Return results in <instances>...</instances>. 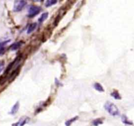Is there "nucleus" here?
<instances>
[{"mask_svg":"<svg viewBox=\"0 0 134 126\" xmlns=\"http://www.w3.org/2000/svg\"><path fill=\"white\" fill-rule=\"evenodd\" d=\"M101 123H102V121L100 119H96V120H94V122H93V124H94V125H96V126L98 125L101 124Z\"/></svg>","mask_w":134,"mask_h":126,"instance_id":"14","label":"nucleus"},{"mask_svg":"<svg viewBox=\"0 0 134 126\" xmlns=\"http://www.w3.org/2000/svg\"><path fill=\"white\" fill-rule=\"evenodd\" d=\"M48 13H44L41 14V16L40 17V18H39V22L42 23L44 20H45L47 18H48Z\"/></svg>","mask_w":134,"mask_h":126,"instance_id":"8","label":"nucleus"},{"mask_svg":"<svg viewBox=\"0 0 134 126\" xmlns=\"http://www.w3.org/2000/svg\"><path fill=\"white\" fill-rule=\"evenodd\" d=\"M4 68V64L2 62H0V73L1 72V71L3 70Z\"/></svg>","mask_w":134,"mask_h":126,"instance_id":"16","label":"nucleus"},{"mask_svg":"<svg viewBox=\"0 0 134 126\" xmlns=\"http://www.w3.org/2000/svg\"><path fill=\"white\" fill-rule=\"evenodd\" d=\"M37 28V24L36 23H31V24L29 26L28 28H27V34H31V32H33L34 31V30H35V28Z\"/></svg>","mask_w":134,"mask_h":126,"instance_id":"6","label":"nucleus"},{"mask_svg":"<svg viewBox=\"0 0 134 126\" xmlns=\"http://www.w3.org/2000/svg\"><path fill=\"white\" fill-rule=\"evenodd\" d=\"M94 88H95L97 91H98L99 92L104 91V89H103V87L102 86V85H101L100 83H96L94 84Z\"/></svg>","mask_w":134,"mask_h":126,"instance_id":"9","label":"nucleus"},{"mask_svg":"<svg viewBox=\"0 0 134 126\" xmlns=\"http://www.w3.org/2000/svg\"><path fill=\"white\" fill-rule=\"evenodd\" d=\"M122 120L123 123L126 125H133V123L132 122H130V120H128L127 117L124 115L122 116Z\"/></svg>","mask_w":134,"mask_h":126,"instance_id":"10","label":"nucleus"},{"mask_svg":"<svg viewBox=\"0 0 134 126\" xmlns=\"http://www.w3.org/2000/svg\"><path fill=\"white\" fill-rule=\"evenodd\" d=\"M105 108L107 110V112L113 116H116L120 115V112H119V108L116 107L115 104L112 103V102H106L105 104Z\"/></svg>","mask_w":134,"mask_h":126,"instance_id":"1","label":"nucleus"},{"mask_svg":"<svg viewBox=\"0 0 134 126\" xmlns=\"http://www.w3.org/2000/svg\"><path fill=\"white\" fill-rule=\"evenodd\" d=\"M30 120V118L27 117H24L22 118L18 122L12 125V126H24L25 124L27 123Z\"/></svg>","mask_w":134,"mask_h":126,"instance_id":"4","label":"nucleus"},{"mask_svg":"<svg viewBox=\"0 0 134 126\" xmlns=\"http://www.w3.org/2000/svg\"><path fill=\"white\" fill-rule=\"evenodd\" d=\"M23 41H18L13 43V44L10 46V50H11V51H16L17 49H18L23 45Z\"/></svg>","mask_w":134,"mask_h":126,"instance_id":"5","label":"nucleus"},{"mask_svg":"<svg viewBox=\"0 0 134 126\" xmlns=\"http://www.w3.org/2000/svg\"><path fill=\"white\" fill-rule=\"evenodd\" d=\"M27 2L26 1H16L14 2L13 10L14 12H19L22 10L25 5H26Z\"/></svg>","mask_w":134,"mask_h":126,"instance_id":"3","label":"nucleus"},{"mask_svg":"<svg viewBox=\"0 0 134 126\" xmlns=\"http://www.w3.org/2000/svg\"><path fill=\"white\" fill-rule=\"evenodd\" d=\"M9 41H3V42H0V51H1V50L3 48V47L5 45L7 44V43Z\"/></svg>","mask_w":134,"mask_h":126,"instance_id":"15","label":"nucleus"},{"mask_svg":"<svg viewBox=\"0 0 134 126\" xmlns=\"http://www.w3.org/2000/svg\"><path fill=\"white\" fill-rule=\"evenodd\" d=\"M41 9L39 7L35 6V5H31L28 9V17H34L35 16L37 15L40 13Z\"/></svg>","mask_w":134,"mask_h":126,"instance_id":"2","label":"nucleus"},{"mask_svg":"<svg viewBox=\"0 0 134 126\" xmlns=\"http://www.w3.org/2000/svg\"><path fill=\"white\" fill-rule=\"evenodd\" d=\"M111 96H112V97H113L114 98H115V99H116V100L121 99V97H120V94H119V93H118L117 91L113 92V93H111Z\"/></svg>","mask_w":134,"mask_h":126,"instance_id":"13","label":"nucleus"},{"mask_svg":"<svg viewBox=\"0 0 134 126\" xmlns=\"http://www.w3.org/2000/svg\"><path fill=\"white\" fill-rule=\"evenodd\" d=\"M18 108H19V103H18V102H17L15 104H14V106H13V108H12L11 111H10V114H12V115H14V114H15L16 113L18 112Z\"/></svg>","mask_w":134,"mask_h":126,"instance_id":"7","label":"nucleus"},{"mask_svg":"<svg viewBox=\"0 0 134 126\" xmlns=\"http://www.w3.org/2000/svg\"><path fill=\"white\" fill-rule=\"evenodd\" d=\"M77 119H78V117L76 116V117H74V118H71V119H69V120L66 121V122H65V125H66V126H70L71 124L73 122H75V121L77 120Z\"/></svg>","mask_w":134,"mask_h":126,"instance_id":"12","label":"nucleus"},{"mask_svg":"<svg viewBox=\"0 0 134 126\" xmlns=\"http://www.w3.org/2000/svg\"><path fill=\"white\" fill-rule=\"evenodd\" d=\"M57 3V1L56 0H48V1H46L45 3V6L48 7H51L52 5H54V4H56Z\"/></svg>","mask_w":134,"mask_h":126,"instance_id":"11","label":"nucleus"}]
</instances>
